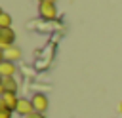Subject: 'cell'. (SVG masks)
Here are the masks:
<instances>
[{
  "mask_svg": "<svg viewBox=\"0 0 122 118\" xmlns=\"http://www.w3.org/2000/svg\"><path fill=\"white\" fill-rule=\"evenodd\" d=\"M13 42H15V32L8 27V29H2L0 27V48H2V51H6V49H10L11 46H13Z\"/></svg>",
  "mask_w": 122,
  "mask_h": 118,
  "instance_id": "cell-2",
  "label": "cell"
},
{
  "mask_svg": "<svg viewBox=\"0 0 122 118\" xmlns=\"http://www.w3.org/2000/svg\"><path fill=\"white\" fill-rule=\"evenodd\" d=\"M40 2H53L55 4V0H40Z\"/></svg>",
  "mask_w": 122,
  "mask_h": 118,
  "instance_id": "cell-12",
  "label": "cell"
},
{
  "mask_svg": "<svg viewBox=\"0 0 122 118\" xmlns=\"http://www.w3.org/2000/svg\"><path fill=\"white\" fill-rule=\"evenodd\" d=\"M38 13H40L42 19L51 21V19H55V15H57V8H55L53 2H40V6H38Z\"/></svg>",
  "mask_w": 122,
  "mask_h": 118,
  "instance_id": "cell-1",
  "label": "cell"
},
{
  "mask_svg": "<svg viewBox=\"0 0 122 118\" xmlns=\"http://www.w3.org/2000/svg\"><path fill=\"white\" fill-rule=\"evenodd\" d=\"M0 74H2V78H10L11 74H15V65L11 61H2L0 63Z\"/></svg>",
  "mask_w": 122,
  "mask_h": 118,
  "instance_id": "cell-7",
  "label": "cell"
},
{
  "mask_svg": "<svg viewBox=\"0 0 122 118\" xmlns=\"http://www.w3.org/2000/svg\"><path fill=\"white\" fill-rule=\"evenodd\" d=\"M2 103L10 108V110H17V103H19V97L15 93H2Z\"/></svg>",
  "mask_w": 122,
  "mask_h": 118,
  "instance_id": "cell-6",
  "label": "cell"
},
{
  "mask_svg": "<svg viewBox=\"0 0 122 118\" xmlns=\"http://www.w3.org/2000/svg\"><path fill=\"white\" fill-rule=\"evenodd\" d=\"M0 118H11V110L0 101Z\"/></svg>",
  "mask_w": 122,
  "mask_h": 118,
  "instance_id": "cell-10",
  "label": "cell"
},
{
  "mask_svg": "<svg viewBox=\"0 0 122 118\" xmlns=\"http://www.w3.org/2000/svg\"><path fill=\"white\" fill-rule=\"evenodd\" d=\"M10 23H11V17H10L6 11H2V13H0V27H2V29H8Z\"/></svg>",
  "mask_w": 122,
  "mask_h": 118,
  "instance_id": "cell-9",
  "label": "cell"
},
{
  "mask_svg": "<svg viewBox=\"0 0 122 118\" xmlns=\"http://www.w3.org/2000/svg\"><path fill=\"white\" fill-rule=\"evenodd\" d=\"M27 118H46V116H44L42 112H36V110H34V112H32V114H29Z\"/></svg>",
  "mask_w": 122,
  "mask_h": 118,
  "instance_id": "cell-11",
  "label": "cell"
},
{
  "mask_svg": "<svg viewBox=\"0 0 122 118\" xmlns=\"http://www.w3.org/2000/svg\"><path fill=\"white\" fill-rule=\"evenodd\" d=\"M118 110H120V112H122V103H120V107H118Z\"/></svg>",
  "mask_w": 122,
  "mask_h": 118,
  "instance_id": "cell-13",
  "label": "cell"
},
{
  "mask_svg": "<svg viewBox=\"0 0 122 118\" xmlns=\"http://www.w3.org/2000/svg\"><path fill=\"white\" fill-rule=\"evenodd\" d=\"M0 91H2V93H15V91H17V82H15V78H13V76L2 78Z\"/></svg>",
  "mask_w": 122,
  "mask_h": 118,
  "instance_id": "cell-5",
  "label": "cell"
},
{
  "mask_svg": "<svg viewBox=\"0 0 122 118\" xmlns=\"http://www.w3.org/2000/svg\"><path fill=\"white\" fill-rule=\"evenodd\" d=\"M30 101H32V105H34V110H36V112H42V114H44V112L48 110V97H46L44 93H36Z\"/></svg>",
  "mask_w": 122,
  "mask_h": 118,
  "instance_id": "cell-4",
  "label": "cell"
},
{
  "mask_svg": "<svg viewBox=\"0 0 122 118\" xmlns=\"http://www.w3.org/2000/svg\"><path fill=\"white\" fill-rule=\"evenodd\" d=\"M2 57H4V61H11V59H19V57H21V49H19V48H15V46H11L10 49H6V51H2Z\"/></svg>",
  "mask_w": 122,
  "mask_h": 118,
  "instance_id": "cell-8",
  "label": "cell"
},
{
  "mask_svg": "<svg viewBox=\"0 0 122 118\" xmlns=\"http://www.w3.org/2000/svg\"><path fill=\"white\" fill-rule=\"evenodd\" d=\"M15 112L27 118L29 114L34 112V105H32V101H30V99H19V103H17V110H15Z\"/></svg>",
  "mask_w": 122,
  "mask_h": 118,
  "instance_id": "cell-3",
  "label": "cell"
}]
</instances>
